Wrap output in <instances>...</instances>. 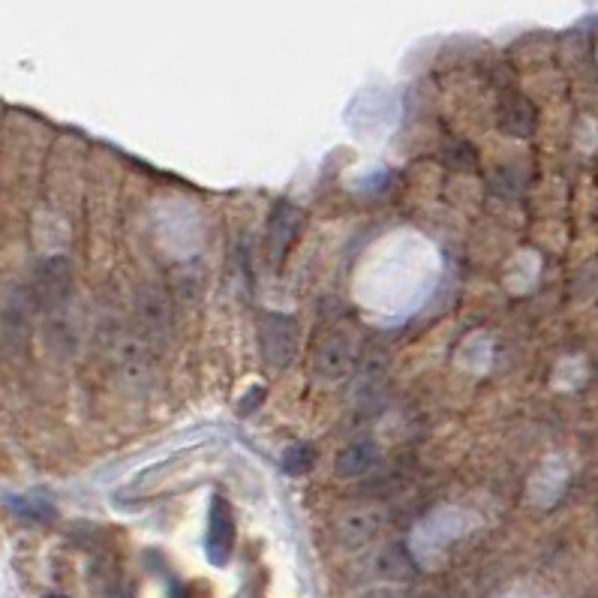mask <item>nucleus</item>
Instances as JSON below:
<instances>
[{
	"instance_id": "20e7f679",
	"label": "nucleus",
	"mask_w": 598,
	"mask_h": 598,
	"mask_svg": "<svg viewBox=\"0 0 598 598\" xmlns=\"http://www.w3.org/2000/svg\"><path fill=\"white\" fill-rule=\"evenodd\" d=\"M382 529V517L379 511H361V514H352L340 523V532L346 535L349 544H361V541H370L376 532Z\"/></svg>"
},
{
	"instance_id": "7ed1b4c3",
	"label": "nucleus",
	"mask_w": 598,
	"mask_h": 598,
	"mask_svg": "<svg viewBox=\"0 0 598 598\" xmlns=\"http://www.w3.org/2000/svg\"><path fill=\"white\" fill-rule=\"evenodd\" d=\"M37 289H40V298L46 301V307H61L70 292H73V271L67 265V259H46V265L40 268V277H37Z\"/></svg>"
},
{
	"instance_id": "39448f33",
	"label": "nucleus",
	"mask_w": 598,
	"mask_h": 598,
	"mask_svg": "<svg viewBox=\"0 0 598 598\" xmlns=\"http://www.w3.org/2000/svg\"><path fill=\"white\" fill-rule=\"evenodd\" d=\"M376 460H379V451H376L373 445L361 442V445H352V448H346V451L340 454L337 472H340V475H364Z\"/></svg>"
},
{
	"instance_id": "f03ea898",
	"label": "nucleus",
	"mask_w": 598,
	"mask_h": 598,
	"mask_svg": "<svg viewBox=\"0 0 598 598\" xmlns=\"http://www.w3.org/2000/svg\"><path fill=\"white\" fill-rule=\"evenodd\" d=\"M352 364H355V343L349 331H334L316 352V373L328 382L349 376Z\"/></svg>"
},
{
	"instance_id": "f257e3e1",
	"label": "nucleus",
	"mask_w": 598,
	"mask_h": 598,
	"mask_svg": "<svg viewBox=\"0 0 598 598\" xmlns=\"http://www.w3.org/2000/svg\"><path fill=\"white\" fill-rule=\"evenodd\" d=\"M259 337H262V352H265L268 364L280 367V364H286L295 355L298 337H295V322L289 316H280V313L262 316Z\"/></svg>"
},
{
	"instance_id": "0eeeda50",
	"label": "nucleus",
	"mask_w": 598,
	"mask_h": 598,
	"mask_svg": "<svg viewBox=\"0 0 598 598\" xmlns=\"http://www.w3.org/2000/svg\"><path fill=\"white\" fill-rule=\"evenodd\" d=\"M310 463H313V454H310V448H304V445H298V448H289V454H286V469H289V472H307V469H310Z\"/></svg>"
},
{
	"instance_id": "6e6552de",
	"label": "nucleus",
	"mask_w": 598,
	"mask_h": 598,
	"mask_svg": "<svg viewBox=\"0 0 598 598\" xmlns=\"http://www.w3.org/2000/svg\"><path fill=\"white\" fill-rule=\"evenodd\" d=\"M178 598H190V595H184V592H178Z\"/></svg>"
},
{
	"instance_id": "423d86ee",
	"label": "nucleus",
	"mask_w": 598,
	"mask_h": 598,
	"mask_svg": "<svg viewBox=\"0 0 598 598\" xmlns=\"http://www.w3.org/2000/svg\"><path fill=\"white\" fill-rule=\"evenodd\" d=\"M10 508H13L22 520H31V523H46V520L55 517L52 502L37 499V496H16V499H10Z\"/></svg>"
}]
</instances>
